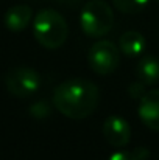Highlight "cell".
<instances>
[{
  "label": "cell",
  "mask_w": 159,
  "mask_h": 160,
  "mask_svg": "<svg viewBox=\"0 0 159 160\" xmlns=\"http://www.w3.org/2000/svg\"><path fill=\"white\" fill-rule=\"evenodd\" d=\"M53 106L72 120H83L94 113L100 101L98 87L84 78H72L58 84L53 90Z\"/></svg>",
  "instance_id": "obj_1"
},
{
  "label": "cell",
  "mask_w": 159,
  "mask_h": 160,
  "mask_svg": "<svg viewBox=\"0 0 159 160\" xmlns=\"http://www.w3.org/2000/svg\"><path fill=\"white\" fill-rule=\"evenodd\" d=\"M34 39L49 50L62 47L69 36V25L66 19L55 9H42L33 20Z\"/></svg>",
  "instance_id": "obj_2"
},
{
  "label": "cell",
  "mask_w": 159,
  "mask_h": 160,
  "mask_svg": "<svg viewBox=\"0 0 159 160\" xmlns=\"http://www.w3.org/2000/svg\"><path fill=\"white\" fill-rule=\"evenodd\" d=\"M114 23V12L105 0H89L80 14V25L86 36H106Z\"/></svg>",
  "instance_id": "obj_3"
},
{
  "label": "cell",
  "mask_w": 159,
  "mask_h": 160,
  "mask_svg": "<svg viewBox=\"0 0 159 160\" xmlns=\"http://www.w3.org/2000/svg\"><path fill=\"white\" fill-rule=\"evenodd\" d=\"M41 86L39 73L31 67H14L5 75L6 90L17 98H27L38 92Z\"/></svg>",
  "instance_id": "obj_4"
},
{
  "label": "cell",
  "mask_w": 159,
  "mask_h": 160,
  "mask_svg": "<svg viewBox=\"0 0 159 160\" xmlns=\"http://www.w3.org/2000/svg\"><path fill=\"white\" fill-rule=\"evenodd\" d=\"M120 48L114 42L98 41L89 48V67L98 75H111L120 65Z\"/></svg>",
  "instance_id": "obj_5"
},
{
  "label": "cell",
  "mask_w": 159,
  "mask_h": 160,
  "mask_svg": "<svg viewBox=\"0 0 159 160\" xmlns=\"http://www.w3.org/2000/svg\"><path fill=\"white\" fill-rule=\"evenodd\" d=\"M102 131H103L106 142L114 148H123L131 140V128L128 121L119 115L108 117L103 123Z\"/></svg>",
  "instance_id": "obj_6"
},
{
  "label": "cell",
  "mask_w": 159,
  "mask_h": 160,
  "mask_svg": "<svg viewBox=\"0 0 159 160\" xmlns=\"http://www.w3.org/2000/svg\"><path fill=\"white\" fill-rule=\"evenodd\" d=\"M140 121L151 131H159V89L145 92L137 109Z\"/></svg>",
  "instance_id": "obj_7"
},
{
  "label": "cell",
  "mask_w": 159,
  "mask_h": 160,
  "mask_svg": "<svg viewBox=\"0 0 159 160\" xmlns=\"http://www.w3.org/2000/svg\"><path fill=\"white\" fill-rule=\"evenodd\" d=\"M31 17H33V11L28 5H14L6 11L3 22L9 31L19 33L28 27Z\"/></svg>",
  "instance_id": "obj_8"
},
{
  "label": "cell",
  "mask_w": 159,
  "mask_h": 160,
  "mask_svg": "<svg viewBox=\"0 0 159 160\" xmlns=\"http://www.w3.org/2000/svg\"><path fill=\"white\" fill-rule=\"evenodd\" d=\"M137 78L147 84V86H155L159 81V59L153 54L142 56L137 62L136 67Z\"/></svg>",
  "instance_id": "obj_9"
},
{
  "label": "cell",
  "mask_w": 159,
  "mask_h": 160,
  "mask_svg": "<svg viewBox=\"0 0 159 160\" xmlns=\"http://www.w3.org/2000/svg\"><path fill=\"white\" fill-rule=\"evenodd\" d=\"M119 48L128 58H137L145 50V38L139 31H125L119 39Z\"/></svg>",
  "instance_id": "obj_10"
},
{
  "label": "cell",
  "mask_w": 159,
  "mask_h": 160,
  "mask_svg": "<svg viewBox=\"0 0 159 160\" xmlns=\"http://www.w3.org/2000/svg\"><path fill=\"white\" fill-rule=\"evenodd\" d=\"M150 0H112L114 6L125 14H137L145 9Z\"/></svg>",
  "instance_id": "obj_11"
},
{
  "label": "cell",
  "mask_w": 159,
  "mask_h": 160,
  "mask_svg": "<svg viewBox=\"0 0 159 160\" xmlns=\"http://www.w3.org/2000/svg\"><path fill=\"white\" fill-rule=\"evenodd\" d=\"M145 86L147 84H144L140 79L137 81V82H133L130 87H128V95L133 98V100H140L144 95H145Z\"/></svg>",
  "instance_id": "obj_12"
},
{
  "label": "cell",
  "mask_w": 159,
  "mask_h": 160,
  "mask_svg": "<svg viewBox=\"0 0 159 160\" xmlns=\"http://www.w3.org/2000/svg\"><path fill=\"white\" fill-rule=\"evenodd\" d=\"M30 113L36 118H44L50 113V109H49V104L45 101H39V103H36L30 107Z\"/></svg>",
  "instance_id": "obj_13"
},
{
  "label": "cell",
  "mask_w": 159,
  "mask_h": 160,
  "mask_svg": "<svg viewBox=\"0 0 159 160\" xmlns=\"http://www.w3.org/2000/svg\"><path fill=\"white\" fill-rule=\"evenodd\" d=\"M108 160H136V157L133 156V152L128 151H115L109 156Z\"/></svg>",
  "instance_id": "obj_14"
},
{
  "label": "cell",
  "mask_w": 159,
  "mask_h": 160,
  "mask_svg": "<svg viewBox=\"0 0 159 160\" xmlns=\"http://www.w3.org/2000/svg\"><path fill=\"white\" fill-rule=\"evenodd\" d=\"M133 156L136 157V160H147L150 157V151L147 148H144V146H139V148H136L133 151Z\"/></svg>",
  "instance_id": "obj_15"
},
{
  "label": "cell",
  "mask_w": 159,
  "mask_h": 160,
  "mask_svg": "<svg viewBox=\"0 0 159 160\" xmlns=\"http://www.w3.org/2000/svg\"><path fill=\"white\" fill-rule=\"evenodd\" d=\"M158 2H159V0H158Z\"/></svg>",
  "instance_id": "obj_16"
}]
</instances>
